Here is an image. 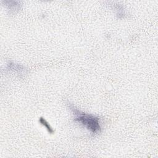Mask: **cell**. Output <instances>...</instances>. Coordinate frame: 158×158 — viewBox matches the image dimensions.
<instances>
[{
  "label": "cell",
  "mask_w": 158,
  "mask_h": 158,
  "mask_svg": "<svg viewBox=\"0 0 158 158\" xmlns=\"http://www.w3.org/2000/svg\"><path fill=\"white\" fill-rule=\"evenodd\" d=\"M70 109L75 115V120L82 125H83L87 129L91 131L93 133H96L100 131V125L99 118L93 115L87 114L81 112L73 107H70Z\"/></svg>",
  "instance_id": "obj_1"
}]
</instances>
